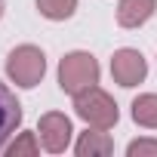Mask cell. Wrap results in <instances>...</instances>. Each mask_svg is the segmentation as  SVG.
I'll return each mask as SVG.
<instances>
[{"mask_svg": "<svg viewBox=\"0 0 157 157\" xmlns=\"http://www.w3.org/2000/svg\"><path fill=\"white\" fill-rule=\"evenodd\" d=\"M0 16H3V0H0Z\"/></svg>", "mask_w": 157, "mask_h": 157, "instance_id": "4fadbf2b", "label": "cell"}, {"mask_svg": "<svg viewBox=\"0 0 157 157\" xmlns=\"http://www.w3.org/2000/svg\"><path fill=\"white\" fill-rule=\"evenodd\" d=\"M154 10H157V0H120L117 3V25L139 28L154 16Z\"/></svg>", "mask_w": 157, "mask_h": 157, "instance_id": "52a82bcc", "label": "cell"}, {"mask_svg": "<svg viewBox=\"0 0 157 157\" xmlns=\"http://www.w3.org/2000/svg\"><path fill=\"white\" fill-rule=\"evenodd\" d=\"M37 10L43 19H52V22H65L74 16L77 10V0H37Z\"/></svg>", "mask_w": 157, "mask_h": 157, "instance_id": "30bf717a", "label": "cell"}, {"mask_svg": "<svg viewBox=\"0 0 157 157\" xmlns=\"http://www.w3.org/2000/svg\"><path fill=\"white\" fill-rule=\"evenodd\" d=\"M96 83H99V62H96V56L77 49V52H68L59 62V86L65 93L77 96V93L96 86Z\"/></svg>", "mask_w": 157, "mask_h": 157, "instance_id": "6da1fadb", "label": "cell"}, {"mask_svg": "<svg viewBox=\"0 0 157 157\" xmlns=\"http://www.w3.org/2000/svg\"><path fill=\"white\" fill-rule=\"evenodd\" d=\"M6 74H10V80L16 86H25V90L37 86L43 80V74H46V56H43V49H37L31 43L16 46L10 52V59H6Z\"/></svg>", "mask_w": 157, "mask_h": 157, "instance_id": "3957f363", "label": "cell"}, {"mask_svg": "<svg viewBox=\"0 0 157 157\" xmlns=\"http://www.w3.org/2000/svg\"><path fill=\"white\" fill-rule=\"evenodd\" d=\"M74 111H77L80 120H86L90 126H99V129H111L120 117L117 102L99 86H90L83 93H77L74 96Z\"/></svg>", "mask_w": 157, "mask_h": 157, "instance_id": "7a4b0ae2", "label": "cell"}, {"mask_svg": "<svg viewBox=\"0 0 157 157\" xmlns=\"http://www.w3.org/2000/svg\"><path fill=\"white\" fill-rule=\"evenodd\" d=\"M132 120L139 126L157 129V96L154 93H145V96L132 99Z\"/></svg>", "mask_w": 157, "mask_h": 157, "instance_id": "9c48e42d", "label": "cell"}, {"mask_svg": "<svg viewBox=\"0 0 157 157\" xmlns=\"http://www.w3.org/2000/svg\"><path fill=\"white\" fill-rule=\"evenodd\" d=\"M6 154H10V157H34V154H37V139H34V132H22V136L6 148Z\"/></svg>", "mask_w": 157, "mask_h": 157, "instance_id": "8fae6325", "label": "cell"}, {"mask_svg": "<svg viewBox=\"0 0 157 157\" xmlns=\"http://www.w3.org/2000/svg\"><path fill=\"white\" fill-rule=\"evenodd\" d=\"M148 74V62L139 49H117L114 59H111V77L120 83V86H139Z\"/></svg>", "mask_w": 157, "mask_h": 157, "instance_id": "277c9868", "label": "cell"}, {"mask_svg": "<svg viewBox=\"0 0 157 157\" xmlns=\"http://www.w3.org/2000/svg\"><path fill=\"white\" fill-rule=\"evenodd\" d=\"M126 154L129 157H145V154H154L157 157V142L154 139H136V142H129Z\"/></svg>", "mask_w": 157, "mask_h": 157, "instance_id": "7c38bea8", "label": "cell"}, {"mask_svg": "<svg viewBox=\"0 0 157 157\" xmlns=\"http://www.w3.org/2000/svg\"><path fill=\"white\" fill-rule=\"evenodd\" d=\"M19 123H22V105L6 83H0V148L6 145V139L16 132Z\"/></svg>", "mask_w": 157, "mask_h": 157, "instance_id": "8992f818", "label": "cell"}, {"mask_svg": "<svg viewBox=\"0 0 157 157\" xmlns=\"http://www.w3.org/2000/svg\"><path fill=\"white\" fill-rule=\"evenodd\" d=\"M37 132H40V142H43V148H46V151L62 154V151L68 148V142H71V132H74V129H71V120H68L65 114L49 111V114H43V117H40Z\"/></svg>", "mask_w": 157, "mask_h": 157, "instance_id": "5b68a950", "label": "cell"}, {"mask_svg": "<svg viewBox=\"0 0 157 157\" xmlns=\"http://www.w3.org/2000/svg\"><path fill=\"white\" fill-rule=\"evenodd\" d=\"M114 151V142H111V136L108 132H102L99 126L90 132H83L80 136V142H77V157H105V154H111Z\"/></svg>", "mask_w": 157, "mask_h": 157, "instance_id": "ba28073f", "label": "cell"}]
</instances>
